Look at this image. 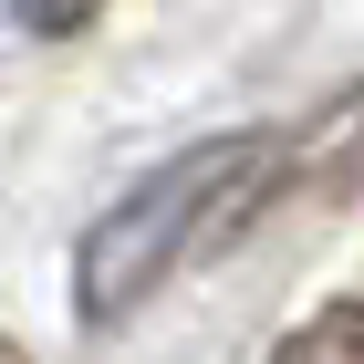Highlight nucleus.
I'll return each instance as SVG.
<instances>
[{"label": "nucleus", "mask_w": 364, "mask_h": 364, "mask_svg": "<svg viewBox=\"0 0 364 364\" xmlns=\"http://www.w3.org/2000/svg\"><path fill=\"white\" fill-rule=\"evenodd\" d=\"M291 177H302L291 167V125H250V136H208L188 156H167L156 177H136L84 229V250H73V312L84 323H125L146 291H167L177 271L229 250Z\"/></svg>", "instance_id": "1"}, {"label": "nucleus", "mask_w": 364, "mask_h": 364, "mask_svg": "<svg viewBox=\"0 0 364 364\" xmlns=\"http://www.w3.org/2000/svg\"><path fill=\"white\" fill-rule=\"evenodd\" d=\"M271 364H364V291L354 302H323L312 323H291L271 343Z\"/></svg>", "instance_id": "2"}, {"label": "nucleus", "mask_w": 364, "mask_h": 364, "mask_svg": "<svg viewBox=\"0 0 364 364\" xmlns=\"http://www.w3.org/2000/svg\"><path fill=\"white\" fill-rule=\"evenodd\" d=\"M94 11H105V0H11V21H21L31 42H73Z\"/></svg>", "instance_id": "3"}, {"label": "nucleus", "mask_w": 364, "mask_h": 364, "mask_svg": "<svg viewBox=\"0 0 364 364\" xmlns=\"http://www.w3.org/2000/svg\"><path fill=\"white\" fill-rule=\"evenodd\" d=\"M0 364H21V343H0Z\"/></svg>", "instance_id": "4"}]
</instances>
